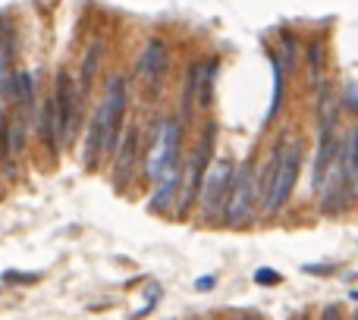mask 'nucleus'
Listing matches in <instances>:
<instances>
[{
	"mask_svg": "<svg viewBox=\"0 0 358 320\" xmlns=\"http://www.w3.org/2000/svg\"><path fill=\"white\" fill-rule=\"evenodd\" d=\"M355 317H358V311H355Z\"/></svg>",
	"mask_w": 358,
	"mask_h": 320,
	"instance_id": "nucleus-26",
	"label": "nucleus"
},
{
	"mask_svg": "<svg viewBox=\"0 0 358 320\" xmlns=\"http://www.w3.org/2000/svg\"><path fill=\"white\" fill-rule=\"evenodd\" d=\"M324 210L327 214H336V210L346 208L349 195H352V185H349L346 179V163H343V151L334 157V163H330L327 176H324Z\"/></svg>",
	"mask_w": 358,
	"mask_h": 320,
	"instance_id": "nucleus-8",
	"label": "nucleus"
},
{
	"mask_svg": "<svg viewBox=\"0 0 358 320\" xmlns=\"http://www.w3.org/2000/svg\"><path fill=\"white\" fill-rule=\"evenodd\" d=\"M346 104L352 107V110H358V85H355V82H349V98H346Z\"/></svg>",
	"mask_w": 358,
	"mask_h": 320,
	"instance_id": "nucleus-22",
	"label": "nucleus"
},
{
	"mask_svg": "<svg viewBox=\"0 0 358 320\" xmlns=\"http://www.w3.org/2000/svg\"><path fill=\"white\" fill-rule=\"evenodd\" d=\"M176 154H179V119H164L157 126L155 148H151L148 157V176L157 182L164 173H170L176 166Z\"/></svg>",
	"mask_w": 358,
	"mask_h": 320,
	"instance_id": "nucleus-6",
	"label": "nucleus"
},
{
	"mask_svg": "<svg viewBox=\"0 0 358 320\" xmlns=\"http://www.w3.org/2000/svg\"><path fill=\"white\" fill-rule=\"evenodd\" d=\"M13 85H16V98L22 101V107H29L31 104V75L29 73H19V75H13Z\"/></svg>",
	"mask_w": 358,
	"mask_h": 320,
	"instance_id": "nucleus-16",
	"label": "nucleus"
},
{
	"mask_svg": "<svg viewBox=\"0 0 358 320\" xmlns=\"http://www.w3.org/2000/svg\"><path fill=\"white\" fill-rule=\"evenodd\" d=\"M321 320H343L340 317V308H336V305H327V308L321 311Z\"/></svg>",
	"mask_w": 358,
	"mask_h": 320,
	"instance_id": "nucleus-23",
	"label": "nucleus"
},
{
	"mask_svg": "<svg viewBox=\"0 0 358 320\" xmlns=\"http://www.w3.org/2000/svg\"><path fill=\"white\" fill-rule=\"evenodd\" d=\"M98 63H101V44L94 41V44H88L85 60H82V73H79V94H85V92H88V85H92V79H94V69H98Z\"/></svg>",
	"mask_w": 358,
	"mask_h": 320,
	"instance_id": "nucleus-14",
	"label": "nucleus"
},
{
	"mask_svg": "<svg viewBox=\"0 0 358 320\" xmlns=\"http://www.w3.org/2000/svg\"><path fill=\"white\" fill-rule=\"evenodd\" d=\"M164 66H167V44L161 38H151L142 50V60H138V73L145 75L148 85H157L164 75Z\"/></svg>",
	"mask_w": 358,
	"mask_h": 320,
	"instance_id": "nucleus-9",
	"label": "nucleus"
},
{
	"mask_svg": "<svg viewBox=\"0 0 358 320\" xmlns=\"http://www.w3.org/2000/svg\"><path fill=\"white\" fill-rule=\"evenodd\" d=\"M3 279H10V283H35L38 273H3Z\"/></svg>",
	"mask_w": 358,
	"mask_h": 320,
	"instance_id": "nucleus-20",
	"label": "nucleus"
},
{
	"mask_svg": "<svg viewBox=\"0 0 358 320\" xmlns=\"http://www.w3.org/2000/svg\"><path fill=\"white\" fill-rule=\"evenodd\" d=\"M214 286H217V277H201V279L195 283V289H198V292H208V289H214Z\"/></svg>",
	"mask_w": 358,
	"mask_h": 320,
	"instance_id": "nucleus-21",
	"label": "nucleus"
},
{
	"mask_svg": "<svg viewBox=\"0 0 358 320\" xmlns=\"http://www.w3.org/2000/svg\"><path fill=\"white\" fill-rule=\"evenodd\" d=\"M258 208V179H255V163L245 160L239 170H233L229 179V191H227V204H223V220L229 226L248 223Z\"/></svg>",
	"mask_w": 358,
	"mask_h": 320,
	"instance_id": "nucleus-2",
	"label": "nucleus"
},
{
	"mask_svg": "<svg viewBox=\"0 0 358 320\" xmlns=\"http://www.w3.org/2000/svg\"><path fill=\"white\" fill-rule=\"evenodd\" d=\"M6 136H10V154H19V148L25 145V123L22 119H13Z\"/></svg>",
	"mask_w": 358,
	"mask_h": 320,
	"instance_id": "nucleus-18",
	"label": "nucleus"
},
{
	"mask_svg": "<svg viewBox=\"0 0 358 320\" xmlns=\"http://www.w3.org/2000/svg\"><path fill=\"white\" fill-rule=\"evenodd\" d=\"M280 94H283V66H280V60H273V101H271V110H267V119L280 110Z\"/></svg>",
	"mask_w": 358,
	"mask_h": 320,
	"instance_id": "nucleus-17",
	"label": "nucleus"
},
{
	"mask_svg": "<svg viewBox=\"0 0 358 320\" xmlns=\"http://www.w3.org/2000/svg\"><path fill=\"white\" fill-rule=\"evenodd\" d=\"M38 126H41V138H44V145H48L50 151H60V132H57V110H54V101H44V107H41V117H38Z\"/></svg>",
	"mask_w": 358,
	"mask_h": 320,
	"instance_id": "nucleus-12",
	"label": "nucleus"
},
{
	"mask_svg": "<svg viewBox=\"0 0 358 320\" xmlns=\"http://www.w3.org/2000/svg\"><path fill=\"white\" fill-rule=\"evenodd\" d=\"M192 82H195V107L208 110L210 107V94H214V73H217V63L214 60H198L189 66Z\"/></svg>",
	"mask_w": 358,
	"mask_h": 320,
	"instance_id": "nucleus-10",
	"label": "nucleus"
},
{
	"mask_svg": "<svg viewBox=\"0 0 358 320\" xmlns=\"http://www.w3.org/2000/svg\"><path fill=\"white\" fill-rule=\"evenodd\" d=\"M210 148H214V126H204L201 138H198V148L189 163V179L182 182V191H179V214H185L189 204L195 201L198 191H201V182H204V176H208V163H210Z\"/></svg>",
	"mask_w": 358,
	"mask_h": 320,
	"instance_id": "nucleus-5",
	"label": "nucleus"
},
{
	"mask_svg": "<svg viewBox=\"0 0 358 320\" xmlns=\"http://www.w3.org/2000/svg\"><path fill=\"white\" fill-rule=\"evenodd\" d=\"M299 163H302V138H292L289 145H280L277 176H273V189H271V198H267V210H271V214L286 208L292 189H296Z\"/></svg>",
	"mask_w": 358,
	"mask_h": 320,
	"instance_id": "nucleus-3",
	"label": "nucleus"
},
{
	"mask_svg": "<svg viewBox=\"0 0 358 320\" xmlns=\"http://www.w3.org/2000/svg\"><path fill=\"white\" fill-rule=\"evenodd\" d=\"M157 191H155V198H151V208L155 210H167L170 208V201H173V195L179 191V170L173 166L170 173H164L161 179H157Z\"/></svg>",
	"mask_w": 358,
	"mask_h": 320,
	"instance_id": "nucleus-13",
	"label": "nucleus"
},
{
	"mask_svg": "<svg viewBox=\"0 0 358 320\" xmlns=\"http://www.w3.org/2000/svg\"><path fill=\"white\" fill-rule=\"evenodd\" d=\"M343 163H346V179L352 189H358V126H352L349 132L346 151H343Z\"/></svg>",
	"mask_w": 358,
	"mask_h": 320,
	"instance_id": "nucleus-15",
	"label": "nucleus"
},
{
	"mask_svg": "<svg viewBox=\"0 0 358 320\" xmlns=\"http://www.w3.org/2000/svg\"><path fill=\"white\" fill-rule=\"evenodd\" d=\"M136 157H138V129L132 126V129L126 132L123 145H120V151H117V166H113V179H117L120 189L129 182L132 166H136Z\"/></svg>",
	"mask_w": 358,
	"mask_h": 320,
	"instance_id": "nucleus-11",
	"label": "nucleus"
},
{
	"mask_svg": "<svg viewBox=\"0 0 358 320\" xmlns=\"http://www.w3.org/2000/svg\"><path fill=\"white\" fill-rule=\"evenodd\" d=\"M54 110H57V132H60V142H69L76 129V119H79V88L73 85V75L66 69L57 73V85H54Z\"/></svg>",
	"mask_w": 358,
	"mask_h": 320,
	"instance_id": "nucleus-4",
	"label": "nucleus"
},
{
	"mask_svg": "<svg viewBox=\"0 0 358 320\" xmlns=\"http://www.w3.org/2000/svg\"><path fill=\"white\" fill-rule=\"evenodd\" d=\"M255 283H258V286H277L280 283V273L271 270V267H258V270H255Z\"/></svg>",
	"mask_w": 358,
	"mask_h": 320,
	"instance_id": "nucleus-19",
	"label": "nucleus"
},
{
	"mask_svg": "<svg viewBox=\"0 0 358 320\" xmlns=\"http://www.w3.org/2000/svg\"><path fill=\"white\" fill-rule=\"evenodd\" d=\"M292 320H302V317H292Z\"/></svg>",
	"mask_w": 358,
	"mask_h": 320,
	"instance_id": "nucleus-25",
	"label": "nucleus"
},
{
	"mask_svg": "<svg viewBox=\"0 0 358 320\" xmlns=\"http://www.w3.org/2000/svg\"><path fill=\"white\" fill-rule=\"evenodd\" d=\"M233 170H236V166L229 163V160H217V163L208 170V176H204V182H201V191H198L201 208H204V217H217L223 210V204H227V191H229V179H233Z\"/></svg>",
	"mask_w": 358,
	"mask_h": 320,
	"instance_id": "nucleus-7",
	"label": "nucleus"
},
{
	"mask_svg": "<svg viewBox=\"0 0 358 320\" xmlns=\"http://www.w3.org/2000/svg\"><path fill=\"white\" fill-rule=\"evenodd\" d=\"M239 320H252V317H239Z\"/></svg>",
	"mask_w": 358,
	"mask_h": 320,
	"instance_id": "nucleus-24",
	"label": "nucleus"
},
{
	"mask_svg": "<svg viewBox=\"0 0 358 320\" xmlns=\"http://www.w3.org/2000/svg\"><path fill=\"white\" fill-rule=\"evenodd\" d=\"M126 101H129V92H126V79L123 75H110L107 82V94L98 104L92 117V126H88L85 136V166L92 170L104 154H113L120 145V132H123V117H126Z\"/></svg>",
	"mask_w": 358,
	"mask_h": 320,
	"instance_id": "nucleus-1",
	"label": "nucleus"
}]
</instances>
